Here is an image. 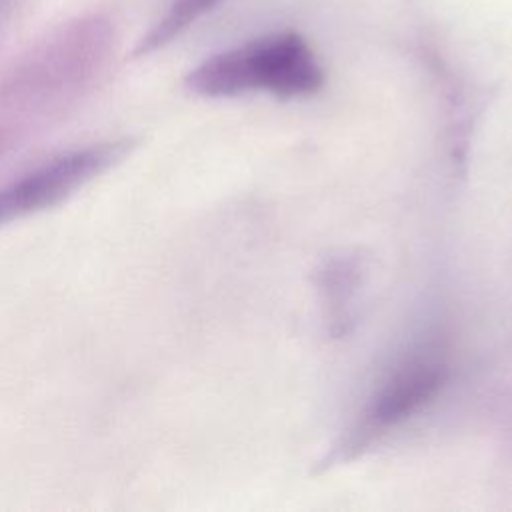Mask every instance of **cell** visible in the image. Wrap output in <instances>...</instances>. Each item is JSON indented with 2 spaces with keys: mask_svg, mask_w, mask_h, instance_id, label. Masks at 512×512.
<instances>
[{
  "mask_svg": "<svg viewBox=\"0 0 512 512\" xmlns=\"http://www.w3.org/2000/svg\"><path fill=\"white\" fill-rule=\"evenodd\" d=\"M448 380V362L438 350H418L392 368L350 426L346 436L326 456V464L364 452L400 422L428 404Z\"/></svg>",
  "mask_w": 512,
  "mask_h": 512,
  "instance_id": "3",
  "label": "cell"
},
{
  "mask_svg": "<svg viewBox=\"0 0 512 512\" xmlns=\"http://www.w3.org/2000/svg\"><path fill=\"white\" fill-rule=\"evenodd\" d=\"M134 144V138L126 136L74 148L4 184L0 188V228L64 202L116 166Z\"/></svg>",
  "mask_w": 512,
  "mask_h": 512,
  "instance_id": "4",
  "label": "cell"
},
{
  "mask_svg": "<svg viewBox=\"0 0 512 512\" xmlns=\"http://www.w3.org/2000/svg\"><path fill=\"white\" fill-rule=\"evenodd\" d=\"M220 2L222 0H172L164 16L138 40L132 54L140 58L164 48Z\"/></svg>",
  "mask_w": 512,
  "mask_h": 512,
  "instance_id": "5",
  "label": "cell"
},
{
  "mask_svg": "<svg viewBox=\"0 0 512 512\" xmlns=\"http://www.w3.org/2000/svg\"><path fill=\"white\" fill-rule=\"evenodd\" d=\"M324 72L308 44L294 32H282L224 50L200 62L184 80L206 98H226L266 90L278 98L314 94Z\"/></svg>",
  "mask_w": 512,
  "mask_h": 512,
  "instance_id": "2",
  "label": "cell"
},
{
  "mask_svg": "<svg viewBox=\"0 0 512 512\" xmlns=\"http://www.w3.org/2000/svg\"><path fill=\"white\" fill-rule=\"evenodd\" d=\"M98 42L56 44L34 54L0 84V156L58 120L98 70Z\"/></svg>",
  "mask_w": 512,
  "mask_h": 512,
  "instance_id": "1",
  "label": "cell"
}]
</instances>
